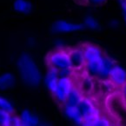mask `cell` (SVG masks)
Returning <instances> with one entry per match:
<instances>
[{
  "mask_svg": "<svg viewBox=\"0 0 126 126\" xmlns=\"http://www.w3.org/2000/svg\"><path fill=\"white\" fill-rule=\"evenodd\" d=\"M82 50L83 51L84 59H85L84 68L90 75L98 77L102 68L104 55L98 47L91 44L83 45L82 46Z\"/></svg>",
  "mask_w": 126,
  "mask_h": 126,
  "instance_id": "cell-1",
  "label": "cell"
},
{
  "mask_svg": "<svg viewBox=\"0 0 126 126\" xmlns=\"http://www.w3.org/2000/svg\"><path fill=\"white\" fill-rule=\"evenodd\" d=\"M47 63L50 69L58 71L63 69L71 68L68 49H57L48 54Z\"/></svg>",
  "mask_w": 126,
  "mask_h": 126,
  "instance_id": "cell-2",
  "label": "cell"
},
{
  "mask_svg": "<svg viewBox=\"0 0 126 126\" xmlns=\"http://www.w3.org/2000/svg\"><path fill=\"white\" fill-rule=\"evenodd\" d=\"M77 107L81 114L82 124L83 125H93L94 122L99 117L98 110L91 101L86 98L82 97Z\"/></svg>",
  "mask_w": 126,
  "mask_h": 126,
  "instance_id": "cell-3",
  "label": "cell"
},
{
  "mask_svg": "<svg viewBox=\"0 0 126 126\" xmlns=\"http://www.w3.org/2000/svg\"><path fill=\"white\" fill-rule=\"evenodd\" d=\"M73 87L71 78H59L53 93L56 100L59 104H64L70 91Z\"/></svg>",
  "mask_w": 126,
  "mask_h": 126,
  "instance_id": "cell-4",
  "label": "cell"
},
{
  "mask_svg": "<svg viewBox=\"0 0 126 126\" xmlns=\"http://www.w3.org/2000/svg\"><path fill=\"white\" fill-rule=\"evenodd\" d=\"M69 58L71 62V66L72 70H80L85 65L84 55L82 50V47H75V48L68 49Z\"/></svg>",
  "mask_w": 126,
  "mask_h": 126,
  "instance_id": "cell-5",
  "label": "cell"
},
{
  "mask_svg": "<svg viewBox=\"0 0 126 126\" xmlns=\"http://www.w3.org/2000/svg\"><path fill=\"white\" fill-rule=\"evenodd\" d=\"M108 78L116 86L122 87L126 83V71L120 66L114 65Z\"/></svg>",
  "mask_w": 126,
  "mask_h": 126,
  "instance_id": "cell-6",
  "label": "cell"
},
{
  "mask_svg": "<svg viewBox=\"0 0 126 126\" xmlns=\"http://www.w3.org/2000/svg\"><path fill=\"white\" fill-rule=\"evenodd\" d=\"M82 95L80 93V91H78V88L74 87L73 86L71 91H70L68 96H67V99L65 101V106H71V107H76L78 104V103L80 102V100L82 99Z\"/></svg>",
  "mask_w": 126,
  "mask_h": 126,
  "instance_id": "cell-7",
  "label": "cell"
},
{
  "mask_svg": "<svg viewBox=\"0 0 126 126\" xmlns=\"http://www.w3.org/2000/svg\"><path fill=\"white\" fill-rule=\"evenodd\" d=\"M114 65L115 64H114L113 61L109 57L104 56V61H103L102 68H101V71L98 74L99 78H102V79H106V78H109V75Z\"/></svg>",
  "mask_w": 126,
  "mask_h": 126,
  "instance_id": "cell-8",
  "label": "cell"
},
{
  "mask_svg": "<svg viewBox=\"0 0 126 126\" xmlns=\"http://www.w3.org/2000/svg\"><path fill=\"white\" fill-rule=\"evenodd\" d=\"M65 112L69 117L77 122L78 124H82V117L78 110V107H71V106H65Z\"/></svg>",
  "mask_w": 126,
  "mask_h": 126,
  "instance_id": "cell-9",
  "label": "cell"
},
{
  "mask_svg": "<svg viewBox=\"0 0 126 126\" xmlns=\"http://www.w3.org/2000/svg\"><path fill=\"white\" fill-rule=\"evenodd\" d=\"M58 78H59L58 76L57 71H55L53 69H50V71H49L48 76H47V84H48L49 89L51 92H53L54 90H55Z\"/></svg>",
  "mask_w": 126,
  "mask_h": 126,
  "instance_id": "cell-10",
  "label": "cell"
},
{
  "mask_svg": "<svg viewBox=\"0 0 126 126\" xmlns=\"http://www.w3.org/2000/svg\"><path fill=\"white\" fill-rule=\"evenodd\" d=\"M11 117L8 111L0 109V126L11 125Z\"/></svg>",
  "mask_w": 126,
  "mask_h": 126,
  "instance_id": "cell-11",
  "label": "cell"
},
{
  "mask_svg": "<svg viewBox=\"0 0 126 126\" xmlns=\"http://www.w3.org/2000/svg\"><path fill=\"white\" fill-rule=\"evenodd\" d=\"M60 31H63V32H69V31H75L79 29V25H75V24H68V23L62 22L58 25Z\"/></svg>",
  "mask_w": 126,
  "mask_h": 126,
  "instance_id": "cell-12",
  "label": "cell"
},
{
  "mask_svg": "<svg viewBox=\"0 0 126 126\" xmlns=\"http://www.w3.org/2000/svg\"><path fill=\"white\" fill-rule=\"evenodd\" d=\"M110 124V121L108 120L107 118H105V117H100L99 116L97 118H96V120L94 122V124H93V125L96 126V125H100V126H108Z\"/></svg>",
  "mask_w": 126,
  "mask_h": 126,
  "instance_id": "cell-13",
  "label": "cell"
},
{
  "mask_svg": "<svg viewBox=\"0 0 126 126\" xmlns=\"http://www.w3.org/2000/svg\"><path fill=\"white\" fill-rule=\"evenodd\" d=\"M86 24H88V25H90L91 27H94V26H96V22H95L94 19L92 18H88L87 21H86Z\"/></svg>",
  "mask_w": 126,
  "mask_h": 126,
  "instance_id": "cell-14",
  "label": "cell"
},
{
  "mask_svg": "<svg viewBox=\"0 0 126 126\" xmlns=\"http://www.w3.org/2000/svg\"><path fill=\"white\" fill-rule=\"evenodd\" d=\"M121 4H122L123 11H124V17L126 19V0H121Z\"/></svg>",
  "mask_w": 126,
  "mask_h": 126,
  "instance_id": "cell-15",
  "label": "cell"
},
{
  "mask_svg": "<svg viewBox=\"0 0 126 126\" xmlns=\"http://www.w3.org/2000/svg\"><path fill=\"white\" fill-rule=\"evenodd\" d=\"M122 88H123V95H124V97L126 101V83L122 86Z\"/></svg>",
  "mask_w": 126,
  "mask_h": 126,
  "instance_id": "cell-16",
  "label": "cell"
},
{
  "mask_svg": "<svg viewBox=\"0 0 126 126\" xmlns=\"http://www.w3.org/2000/svg\"><path fill=\"white\" fill-rule=\"evenodd\" d=\"M91 2H93V3H96V4H98V3H102V2H104V0H91Z\"/></svg>",
  "mask_w": 126,
  "mask_h": 126,
  "instance_id": "cell-17",
  "label": "cell"
}]
</instances>
